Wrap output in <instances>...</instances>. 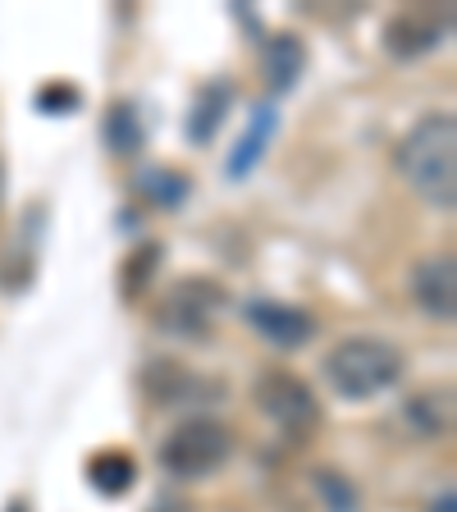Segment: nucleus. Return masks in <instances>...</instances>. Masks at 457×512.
Listing matches in <instances>:
<instances>
[{
  "label": "nucleus",
  "mask_w": 457,
  "mask_h": 512,
  "mask_svg": "<svg viewBox=\"0 0 457 512\" xmlns=\"http://www.w3.org/2000/svg\"><path fill=\"white\" fill-rule=\"evenodd\" d=\"M394 165L403 183L435 211L457 206V119L453 110H430L403 133L394 147Z\"/></svg>",
  "instance_id": "obj_1"
},
{
  "label": "nucleus",
  "mask_w": 457,
  "mask_h": 512,
  "mask_svg": "<svg viewBox=\"0 0 457 512\" xmlns=\"http://www.w3.org/2000/svg\"><path fill=\"white\" fill-rule=\"evenodd\" d=\"M407 371V357L398 343L375 339V334H348L339 339L325 362H320V375L339 398L348 403H366V398H380L384 389H394Z\"/></svg>",
  "instance_id": "obj_2"
},
{
  "label": "nucleus",
  "mask_w": 457,
  "mask_h": 512,
  "mask_svg": "<svg viewBox=\"0 0 457 512\" xmlns=\"http://www.w3.org/2000/svg\"><path fill=\"white\" fill-rule=\"evenodd\" d=\"M252 403L261 407V416H266V421L284 439H293V444H302V439L316 435L320 416H325V412H320L316 389H311L302 375L284 371V366H266V371L256 375Z\"/></svg>",
  "instance_id": "obj_3"
},
{
  "label": "nucleus",
  "mask_w": 457,
  "mask_h": 512,
  "mask_svg": "<svg viewBox=\"0 0 457 512\" xmlns=\"http://www.w3.org/2000/svg\"><path fill=\"white\" fill-rule=\"evenodd\" d=\"M234 453V435L215 421V416H188L165 435L160 444V467L174 480H202L220 471Z\"/></svg>",
  "instance_id": "obj_4"
},
{
  "label": "nucleus",
  "mask_w": 457,
  "mask_h": 512,
  "mask_svg": "<svg viewBox=\"0 0 457 512\" xmlns=\"http://www.w3.org/2000/svg\"><path fill=\"white\" fill-rule=\"evenodd\" d=\"M220 307H224V288L215 284V279L188 275V279H179L165 298H160L156 325L165 334H174V339H206Z\"/></svg>",
  "instance_id": "obj_5"
},
{
  "label": "nucleus",
  "mask_w": 457,
  "mask_h": 512,
  "mask_svg": "<svg viewBox=\"0 0 457 512\" xmlns=\"http://www.w3.org/2000/svg\"><path fill=\"white\" fill-rule=\"evenodd\" d=\"M448 32H453V10L412 5V10L389 14V23H384V51L394 55V60H421L435 46H444Z\"/></svg>",
  "instance_id": "obj_6"
},
{
  "label": "nucleus",
  "mask_w": 457,
  "mask_h": 512,
  "mask_svg": "<svg viewBox=\"0 0 457 512\" xmlns=\"http://www.w3.org/2000/svg\"><path fill=\"white\" fill-rule=\"evenodd\" d=\"M247 325H252L270 348H307L311 334H316V316L302 307H288V302H275V298H252L243 307Z\"/></svg>",
  "instance_id": "obj_7"
},
{
  "label": "nucleus",
  "mask_w": 457,
  "mask_h": 512,
  "mask_svg": "<svg viewBox=\"0 0 457 512\" xmlns=\"http://www.w3.org/2000/svg\"><path fill=\"white\" fill-rule=\"evenodd\" d=\"M412 298H416V307L426 311L430 320L453 325V316H457V261H453V252H439V256L416 261V270H412Z\"/></svg>",
  "instance_id": "obj_8"
},
{
  "label": "nucleus",
  "mask_w": 457,
  "mask_h": 512,
  "mask_svg": "<svg viewBox=\"0 0 457 512\" xmlns=\"http://www.w3.org/2000/svg\"><path fill=\"white\" fill-rule=\"evenodd\" d=\"M87 480H92L96 494H110V499H124L138 480V462L119 453V448H106V453H92L87 458Z\"/></svg>",
  "instance_id": "obj_9"
},
{
  "label": "nucleus",
  "mask_w": 457,
  "mask_h": 512,
  "mask_svg": "<svg viewBox=\"0 0 457 512\" xmlns=\"http://www.w3.org/2000/svg\"><path fill=\"white\" fill-rule=\"evenodd\" d=\"M407 421H412L416 430H421V435H448V430H453V389H421V394L412 398V403H407Z\"/></svg>",
  "instance_id": "obj_10"
},
{
  "label": "nucleus",
  "mask_w": 457,
  "mask_h": 512,
  "mask_svg": "<svg viewBox=\"0 0 457 512\" xmlns=\"http://www.w3.org/2000/svg\"><path fill=\"white\" fill-rule=\"evenodd\" d=\"M302 64H307V46H302V37L279 32V37L266 42V74H270V87H275V92H288V87L298 83Z\"/></svg>",
  "instance_id": "obj_11"
},
{
  "label": "nucleus",
  "mask_w": 457,
  "mask_h": 512,
  "mask_svg": "<svg viewBox=\"0 0 457 512\" xmlns=\"http://www.w3.org/2000/svg\"><path fill=\"white\" fill-rule=\"evenodd\" d=\"M142 389H147L160 407H179L183 398L192 394V371L179 362H151L147 375H142Z\"/></svg>",
  "instance_id": "obj_12"
},
{
  "label": "nucleus",
  "mask_w": 457,
  "mask_h": 512,
  "mask_svg": "<svg viewBox=\"0 0 457 512\" xmlns=\"http://www.w3.org/2000/svg\"><path fill=\"white\" fill-rule=\"evenodd\" d=\"M229 101H234V87H229V83L202 87V92H197V110H192V119H188V138L192 142H211V133L220 128Z\"/></svg>",
  "instance_id": "obj_13"
},
{
  "label": "nucleus",
  "mask_w": 457,
  "mask_h": 512,
  "mask_svg": "<svg viewBox=\"0 0 457 512\" xmlns=\"http://www.w3.org/2000/svg\"><path fill=\"white\" fill-rule=\"evenodd\" d=\"M106 147L115 151V156H138L142 124H138V115H133V106H115L106 115Z\"/></svg>",
  "instance_id": "obj_14"
},
{
  "label": "nucleus",
  "mask_w": 457,
  "mask_h": 512,
  "mask_svg": "<svg viewBox=\"0 0 457 512\" xmlns=\"http://www.w3.org/2000/svg\"><path fill=\"white\" fill-rule=\"evenodd\" d=\"M256 115H261V119H256V124L247 128V138L238 142V151L229 156V174H234V179H238V174L252 170V160H261V147H266L270 128H275V110H256Z\"/></svg>",
  "instance_id": "obj_15"
},
{
  "label": "nucleus",
  "mask_w": 457,
  "mask_h": 512,
  "mask_svg": "<svg viewBox=\"0 0 457 512\" xmlns=\"http://www.w3.org/2000/svg\"><path fill=\"white\" fill-rule=\"evenodd\" d=\"M156 266H160V243H147V247H138V252L128 256V266H124V293H128V302H133L142 288L151 284Z\"/></svg>",
  "instance_id": "obj_16"
},
{
  "label": "nucleus",
  "mask_w": 457,
  "mask_h": 512,
  "mask_svg": "<svg viewBox=\"0 0 457 512\" xmlns=\"http://www.w3.org/2000/svg\"><path fill=\"white\" fill-rule=\"evenodd\" d=\"M142 192L160 206H179L188 197V179L174 170H151V174H142Z\"/></svg>",
  "instance_id": "obj_17"
},
{
  "label": "nucleus",
  "mask_w": 457,
  "mask_h": 512,
  "mask_svg": "<svg viewBox=\"0 0 457 512\" xmlns=\"http://www.w3.org/2000/svg\"><path fill=\"white\" fill-rule=\"evenodd\" d=\"M37 106H42L46 115H69V110L83 106V92H78L74 83H46L42 92H37Z\"/></svg>",
  "instance_id": "obj_18"
},
{
  "label": "nucleus",
  "mask_w": 457,
  "mask_h": 512,
  "mask_svg": "<svg viewBox=\"0 0 457 512\" xmlns=\"http://www.w3.org/2000/svg\"><path fill=\"white\" fill-rule=\"evenodd\" d=\"M430 512H453V490H444L435 503H430Z\"/></svg>",
  "instance_id": "obj_19"
},
{
  "label": "nucleus",
  "mask_w": 457,
  "mask_h": 512,
  "mask_svg": "<svg viewBox=\"0 0 457 512\" xmlns=\"http://www.w3.org/2000/svg\"><path fill=\"white\" fill-rule=\"evenodd\" d=\"M10 512H28V499H14V503H10Z\"/></svg>",
  "instance_id": "obj_20"
}]
</instances>
